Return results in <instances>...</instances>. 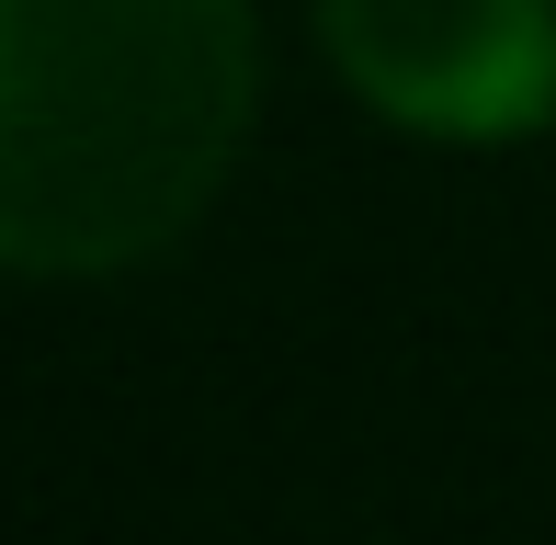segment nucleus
<instances>
[{"mask_svg": "<svg viewBox=\"0 0 556 545\" xmlns=\"http://www.w3.org/2000/svg\"><path fill=\"white\" fill-rule=\"evenodd\" d=\"M262 126L250 0H0V272L114 284L182 251Z\"/></svg>", "mask_w": 556, "mask_h": 545, "instance_id": "f257e3e1", "label": "nucleus"}, {"mask_svg": "<svg viewBox=\"0 0 556 545\" xmlns=\"http://www.w3.org/2000/svg\"><path fill=\"white\" fill-rule=\"evenodd\" d=\"M318 58L420 148H522L556 126V0H307Z\"/></svg>", "mask_w": 556, "mask_h": 545, "instance_id": "f03ea898", "label": "nucleus"}]
</instances>
